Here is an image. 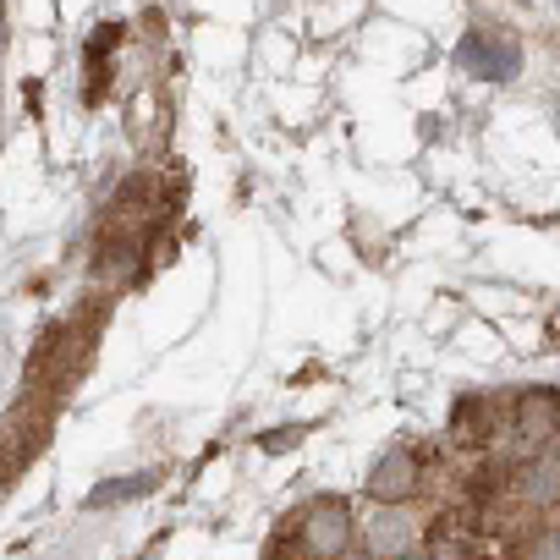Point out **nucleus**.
<instances>
[{"label": "nucleus", "mask_w": 560, "mask_h": 560, "mask_svg": "<svg viewBox=\"0 0 560 560\" xmlns=\"http://www.w3.org/2000/svg\"><path fill=\"white\" fill-rule=\"evenodd\" d=\"M462 67H467L472 78H483V83H505V78H516L522 50H516L511 34H489V28H478V34L462 39Z\"/></svg>", "instance_id": "obj_5"}, {"label": "nucleus", "mask_w": 560, "mask_h": 560, "mask_svg": "<svg viewBox=\"0 0 560 560\" xmlns=\"http://www.w3.org/2000/svg\"><path fill=\"white\" fill-rule=\"evenodd\" d=\"M505 500L522 511H560V456H522L505 472Z\"/></svg>", "instance_id": "obj_3"}, {"label": "nucleus", "mask_w": 560, "mask_h": 560, "mask_svg": "<svg viewBox=\"0 0 560 560\" xmlns=\"http://www.w3.org/2000/svg\"><path fill=\"white\" fill-rule=\"evenodd\" d=\"M418 489V456L412 451H390L374 462L369 472V500H407Z\"/></svg>", "instance_id": "obj_6"}, {"label": "nucleus", "mask_w": 560, "mask_h": 560, "mask_svg": "<svg viewBox=\"0 0 560 560\" xmlns=\"http://www.w3.org/2000/svg\"><path fill=\"white\" fill-rule=\"evenodd\" d=\"M363 549L369 555H407V549H423V533L401 500H380L363 516Z\"/></svg>", "instance_id": "obj_4"}, {"label": "nucleus", "mask_w": 560, "mask_h": 560, "mask_svg": "<svg viewBox=\"0 0 560 560\" xmlns=\"http://www.w3.org/2000/svg\"><path fill=\"white\" fill-rule=\"evenodd\" d=\"M555 434H560V396L555 390H522V396H511V412H505V445L511 451H538Z\"/></svg>", "instance_id": "obj_2"}, {"label": "nucleus", "mask_w": 560, "mask_h": 560, "mask_svg": "<svg viewBox=\"0 0 560 560\" xmlns=\"http://www.w3.org/2000/svg\"><path fill=\"white\" fill-rule=\"evenodd\" d=\"M275 549H298V555H347V549H352V511H347V500H336V494L308 500V505L292 516V533L280 538Z\"/></svg>", "instance_id": "obj_1"}]
</instances>
